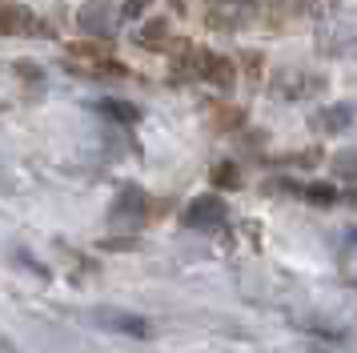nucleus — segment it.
<instances>
[{
  "label": "nucleus",
  "mask_w": 357,
  "mask_h": 353,
  "mask_svg": "<svg viewBox=\"0 0 357 353\" xmlns=\"http://www.w3.org/2000/svg\"><path fill=\"white\" fill-rule=\"evenodd\" d=\"M257 20V0H209L205 4V29L241 32Z\"/></svg>",
  "instance_id": "obj_1"
},
{
  "label": "nucleus",
  "mask_w": 357,
  "mask_h": 353,
  "mask_svg": "<svg viewBox=\"0 0 357 353\" xmlns=\"http://www.w3.org/2000/svg\"><path fill=\"white\" fill-rule=\"evenodd\" d=\"M0 36H56L52 32L49 20H40V16L29 8V4H20V0H0Z\"/></svg>",
  "instance_id": "obj_2"
},
{
  "label": "nucleus",
  "mask_w": 357,
  "mask_h": 353,
  "mask_svg": "<svg viewBox=\"0 0 357 353\" xmlns=\"http://www.w3.org/2000/svg\"><path fill=\"white\" fill-rule=\"evenodd\" d=\"M93 321L109 333H125V337H153V321L141 317V313H129V309H93Z\"/></svg>",
  "instance_id": "obj_3"
},
{
  "label": "nucleus",
  "mask_w": 357,
  "mask_h": 353,
  "mask_svg": "<svg viewBox=\"0 0 357 353\" xmlns=\"http://www.w3.org/2000/svg\"><path fill=\"white\" fill-rule=\"evenodd\" d=\"M229 221V209H225V201L217 197V193H205V197H197L193 205L185 209V225L189 229H221V225Z\"/></svg>",
  "instance_id": "obj_4"
},
{
  "label": "nucleus",
  "mask_w": 357,
  "mask_h": 353,
  "mask_svg": "<svg viewBox=\"0 0 357 353\" xmlns=\"http://www.w3.org/2000/svg\"><path fill=\"white\" fill-rule=\"evenodd\" d=\"M116 20H121V13L109 8V0H89V4H81V13H77L81 32H89V36H105V40H113Z\"/></svg>",
  "instance_id": "obj_5"
},
{
  "label": "nucleus",
  "mask_w": 357,
  "mask_h": 353,
  "mask_svg": "<svg viewBox=\"0 0 357 353\" xmlns=\"http://www.w3.org/2000/svg\"><path fill=\"white\" fill-rule=\"evenodd\" d=\"M109 221H113L116 229H137V225L145 221V193L137 189V185L121 189L113 209H109Z\"/></svg>",
  "instance_id": "obj_6"
},
{
  "label": "nucleus",
  "mask_w": 357,
  "mask_h": 353,
  "mask_svg": "<svg viewBox=\"0 0 357 353\" xmlns=\"http://www.w3.org/2000/svg\"><path fill=\"white\" fill-rule=\"evenodd\" d=\"M354 105H329V109H317L309 117V125L317 128V133H345V128L354 125Z\"/></svg>",
  "instance_id": "obj_7"
},
{
  "label": "nucleus",
  "mask_w": 357,
  "mask_h": 353,
  "mask_svg": "<svg viewBox=\"0 0 357 353\" xmlns=\"http://www.w3.org/2000/svg\"><path fill=\"white\" fill-rule=\"evenodd\" d=\"M77 77H105V80H125L129 77V68L113 57H97V61H81V64H68Z\"/></svg>",
  "instance_id": "obj_8"
},
{
  "label": "nucleus",
  "mask_w": 357,
  "mask_h": 353,
  "mask_svg": "<svg viewBox=\"0 0 357 353\" xmlns=\"http://www.w3.org/2000/svg\"><path fill=\"white\" fill-rule=\"evenodd\" d=\"M309 89H321V80L305 77V73H281V80H277V93L285 96V100H297V96H305Z\"/></svg>",
  "instance_id": "obj_9"
},
{
  "label": "nucleus",
  "mask_w": 357,
  "mask_h": 353,
  "mask_svg": "<svg viewBox=\"0 0 357 353\" xmlns=\"http://www.w3.org/2000/svg\"><path fill=\"white\" fill-rule=\"evenodd\" d=\"M169 40H173V32H169V20H149L145 29L137 32V45L149 48V52H157V48H169Z\"/></svg>",
  "instance_id": "obj_10"
},
{
  "label": "nucleus",
  "mask_w": 357,
  "mask_h": 353,
  "mask_svg": "<svg viewBox=\"0 0 357 353\" xmlns=\"http://www.w3.org/2000/svg\"><path fill=\"white\" fill-rule=\"evenodd\" d=\"M97 112H100V117H109V121H116V125H125V128L141 121V109L129 105V100H100Z\"/></svg>",
  "instance_id": "obj_11"
},
{
  "label": "nucleus",
  "mask_w": 357,
  "mask_h": 353,
  "mask_svg": "<svg viewBox=\"0 0 357 353\" xmlns=\"http://www.w3.org/2000/svg\"><path fill=\"white\" fill-rule=\"evenodd\" d=\"M68 57H77V61H97V57H109V40L105 36H93V40H73V45L65 48Z\"/></svg>",
  "instance_id": "obj_12"
},
{
  "label": "nucleus",
  "mask_w": 357,
  "mask_h": 353,
  "mask_svg": "<svg viewBox=\"0 0 357 353\" xmlns=\"http://www.w3.org/2000/svg\"><path fill=\"white\" fill-rule=\"evenodd\" d=\"M301 197H305L309 205H321V209H329V205H337L341 201V193L333 189V185H321V181H317V185H305Z\"/></svg>",
  "instance_id": "obj_13"
},
{
  "label": "nucleus",
  "mask_w": 357,
  "mask_h": 353,
  "mask_svg": "<svg viewBox=\"0 0 357 353\" xmlns=\"http://www.w3.org/2000/svg\"><path fill=\"white\" fill-rule=\"evenodd\" d=\"M213 185H217V189H237V185H241V169H237L233 160L213 165Z\"/></svg>",
  "instance_id": "obj_14"
},
{
  "label": "nucleus",
  "mask_w": 357,
  "mask_h": 353,
  "mask_svg": "<svg viewBox=\"0 0 357 353\" xmlns=\"http://www.w3.org/2000/svg\"><path fill=\"white\" fill-rule=\"evenodd\" d=\"M245 121L241 109H233V105H225V109H217V128H237Z\"/></svg>",
  "instance_id": "obj_15"
},
{
  "label": "nucleus",
  "mask_w": 357,
  "mask_h": 353,
  "mask_svg": "<svg viewBox=\"0 0 357 353\" xmlns=\"http://www.w3.org/2000/svg\"><path fill=\"white\" fill-rule=\"evenodd\" d=\"M333 169H337L341 176H354L357 181V153H337V157H333Z\"/></svg>",
  "instance_id": "obj_16"
},
{
  "label": "nucleus",
  "mask_w": 357,
  "mask_h": 353,
  "mask_svg": "<svg viewBox=\"0 0 357 353\" xmlns=\"http://www.w3.org/2000/svg\"><path fill=\"white\" fill-rule=\"evenodd\" d=\"M153 0H121V16H141Z\"/></svg>",
  "instance_id": "obj_17"
},
{
  "label": "nucleus",
  "mask_w": 357,
  "mask_h": 353,
  "mask_svg": "<svg viewBox=\"0 0 357 353\" xmlns=\"http://www.w3.org/2000/svg\"><path fill=\"white\" fill-rule=\"evenodd\" d=\"M345 201H349V205L357 209V193H345Z\"/></svg>",
  "instance_id": "obj_18"
}]
</instances>
